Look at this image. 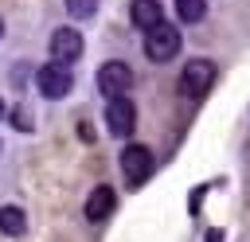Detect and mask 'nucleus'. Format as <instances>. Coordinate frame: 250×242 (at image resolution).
<instances>
[{
	"mask_svg": "<svg viewBox=\"0 0 250 242\" xmlns=\"http://www.w3.org/2000/svg\"><path fill=\"white\" fill-rule=\"evenodd\" d=\"M211 82H215V62H211V59H191V62L184 66V74H180V90L191 94V98L207 94Z\"/></svg>",
	"mask_w": 250,
	"mask_h": 242,
	"instance_id": "obj_3",
	"label": "nucleus"
},
{
	"mask_svg": "<svg viewBox=\"0 0 250 242\" xmlns=\"http://www.w3.org/2000/svg\"><path fill=\"white\" fill-rule=\"evenodd\" d=\"M129 16H133V23L145 27V31H152V27L164 23V8H160V0H133V4H129Z\"/></svg>",
	"mask_w": 250,
	"mask_h": 242,
	"instance_id": "obj_8",
	"label": "nucleus"
},
{
	"mask_svg": "<svg viewBox=\"0 0 250 242\" xmlns=\"http://www.w3.org/2000/svg\"><path fill=\"white\" fill-rule=\"evenodd\" d=\"M51 55H55V62H74L82 55V35L74 27H59L51 35Z\"/></svg>",
	"mask_w": 250,
	"mask_h": 242,
	"instance_id": "obj_7",
	"label": "nucleus"
},
{
	"mask_svg": "<svg viewBox=\"0 0 250 242\" xmlns=\"http://www.w3.org/2000/svg\"><path fill=\"white\" fill-rule=\"evenodd\" d=\"M35 86H39V94L43 98H66L70 90H74V74H70V66L66 62H47V66H39V74H35Z\"/></svg>",
	"mask_w": 250,
	"mask_h": 242,
	"instance_id": "obj_1",
	"label": "nucleus"
},
{
	"mask_svg": "<svg viewBox=\"0 0 250 242\" xmlns=\"http://www.w3.org/2000/svg\"><path fill=\"white\" fill-rule=\"evenodd\" d=\"M0 113H4V101H0Z\"/></svg>",
	"mask_w": 250,
	"mask_h": 242,
	"instance_id": "obj_14",
	"label": "nucleus"
},
{
	"mask_svg": "<svg viewBox=\"0 0 250 242\" xmlns=\"http://www.w3.org/2000/svg\"><path fill=\"white\" fill-rule=\"evenodd\" d=\"M176 51H180V27L160 23V27L145 31V55H148L152 62H168Z\"/></svg>",
	"mask_w": 250,
	"mask_h": 242,
	"instance_id": "obj_2",
	"label": "nucleus"
},
{
	"mask_svg": "<svg viewBox=\"0 0 250 242\" xmlns=\"http://www.w3.org/2000/svg\"><path fill=\"white\" fill-rule=\"evenodd\" d=\"M121 172H125V180L137 187V183H145L148 176H152V152L145 148V144H125V152H121Z\"/></svg>",
	"mask_w": 250,
	"mask_h": 242,
	"instance_id": "obj_4",
	"label": "nucleus"
},
{
	"mask_svg": "<svg viewBox=\"0 0 250 242\" xmlns=\"http://www.w3.org/2000/svg\"><path fill=\"white\" fill-rule=\"evenodd\" d=\"M113 203H117V199H113V191H109V187H94V191H90V199H86V219H90V222L109 219V215H113Z\"/></svg>",
	"mask_w": 250,
	"mask_h": 242,
	"instance_id": "obj_9",
	"label": "nucleus"
},
{
	"mask_svg": "<svg viewBox=\"0 0 250 242\" xmlns=\"http://www.w3.org/2000/svg\"><path fill=\"white\" fill-rule=\"evenodd\" d=\"M105 125H109L113 137H129L133 125H137V105H133L129 98H113V101L105 105Z\"/></svg>",
	"mask_w": 250,
	"mask_h": 242,
	"instance_id": "obj_6",
	"label": "nucleus"
},
{
	"mask_svg": "<svg viewBox=\"0 0 250 242\" xmlns=\"http://www.w3.org/2000/svg\"><path fill=\"white\" fill-rule=\"evenodd\" d=\"M176 12H180V20H188V23H195V20H203V12H207V4H203V0H176Z\"/></svg>",
	"mask_w": 250,
	"mask_h": 242,
	"instance_id": "obj_11",
	"label": "nucleus"
},
{
	"mask_svg": "<svg viewBox=\"0 0 250 242\" xmlns=\"http://www.w3.org/2000/svg\"><path fill=\"white\" fill-rule=\"evenodd\" d=\"M0 230H4V234H12V238H20V234L27 230L23 211H20V207H0Z\"/></svg>",
	"mask_w": 250,
	"mask_h": 242,
	"instance_id": "obj_10",
	"label": "nucleus"
},
{
	"mask_svg": "<svg viewBox=\"0 0 250 242\" xmlns=\"http://www.w3.org/2000/svg\"><path fill=\"white\" fill-rule=\"evenodd\" d=\"M0 35H4V20H0Z\"/></svg>",
	"mask_w": 250,
	"mask_h": 242,
	"instance_id": "obj_13",
	"label": "nucleus"
},
{
	"mask_svg": "<svg viewBox=\"0 0 250 242\" xmlns=\"http://www.w3.org/2000/svg\"><path fill=\"white\" fill-rule=\"evenodd\" d=\"M94 8H98V0H66V12H70L74 20H86V16H94Z\"/></svg>",
	"mask_w": 250,
	"mask_h": 242,
	"instance_id": "obj_12",
	"label": "nucleus"
},
{
	"mask_svg": "<svg viewBox=\"0 0 250 242\" xmlns=\"http://www.w3.org/2000/svg\"><path fill=\"white\" fill-rule=\"evenodd\" d=\"M133 86V70L125 66V62H105L102 70H98V90L113 101V98H125V90Z\"/></svg>",
	"mask_w": 250,
	"mask_h": 242,
	"instance_id": "obj_5",
	"label": "nucleus"
}]
</instances>
